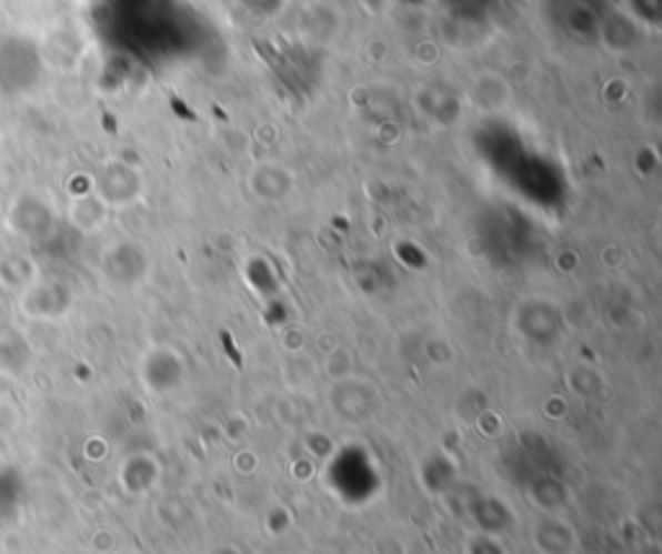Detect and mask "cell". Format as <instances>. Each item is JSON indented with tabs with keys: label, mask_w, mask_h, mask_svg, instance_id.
Masks as SVG:
<instances>
[{
	"label": "cell",
	"mask_w": 662,
	"mask_h": 554,
	"mask_svg": "<svg viewBox=\"0 0 662 554\" xmlns=\"http://www.w3.org/2000/svg\"><path fill=\"white\" fill-rule=\"evenodd\" d=\"M107 202L99 198L97 192L93 194H81V198H76L70 202L68 208V218L70 223L78 225L81 231H91V229H99V225L107 223Z\"/></svg>",
	"instance_id": "cell-2"
},
{
	"label": "cell",
	"mask_w": 662,
	"mask_h": 554,
	"mask_svg": "<svg viewBox=\"0 0 662 554\" xmlns=\"http://www.w3.org/2000/svg\"><path fill=\"white\" fill-rule=\"evenodd\" d=\"M138 192H140V179L136 171L124 167V163H109V167L101 169L97 194L107 202V205H122V202L136 200Z\"/></svg>",
	"instance_id": "cell-1"
}]
</instances>
